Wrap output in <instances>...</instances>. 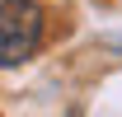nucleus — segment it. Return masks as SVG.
Masks as SVG:
<instances>
[{"instance_id":"1","label":"nucleus","mask_w":122,"mask_h":117,"mask_svg":"<svg viewBox=\"0 0 122 117\" xmlns=\"http://www.w3.org/2000/svg\"><path fill=\"white\" fill-rule=\"evenodd\" d=\"M42 47V5L0 0V66H24Z\"/></svg>"}]
</instances>
